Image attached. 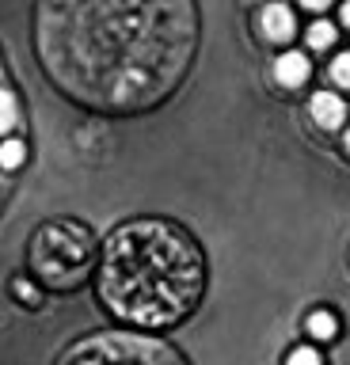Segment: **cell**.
I'll use <instances>...</instances> for the list:
<instances>
[{"label":"cell","instance_id":"1","mask_svg":"<svg viewBox=\"0 0 350 365\" xmlns=\"http://www.w3.org/2000/svg\"><path fill=\"white\" fill-rule=\"evenodd\" d=\"M195 42V0H38L42 65L96 110L160 103L183 80Z\"/></svg>","mask_w":350,"mask_h":365},{"label":"cell","instance_id":"2","mask_svg":"<svg viewBox=\"0 0 350 365\" xmlns=\"http://www.w3.org/2000/svg\"><path fill=\"white\" fill-rule=\"evenodd\" d=\"M202 251L179 225L130 221L110 232L103 247L99 293L130 324H179L202 297Z\"/></svg>","mask_w":350,"mask_h":365},{"label":"cell","instance_id":"3","mask_svg":"<svg viewBox=\"0 0 350 365\" xmlns=\"http://www.w3.org/2000/svg\"><path fill=\"white\" fill-rule=\"evenodd\" d=\"M31 267L50 285H76L92 267V232L76 221H50L31 244Z\"/></svg>","mask_w":350,"mask_h":365},{"label":"cell","instance_id":"4","mask_svg":"<svg viewBox=\"0 0 350 365\" xmlns=\"http://www.w3.org/2000/svg\"><path fill=\"white\" fill-rule=\"evenodd\" d=\"M61 365H187L160 339L145 335H96L84 339L61 358Z\"/></svg>","mask_w":350,"mask_h":365},{"label":"cell","instance_id":"5","mask_svg":"<svg viewBox=\"0 0 350 365\" xmlns=\"http://www.w3.org/2000/svg\"><path fill=\"white\" fill-rule=\"evenodd\" d=\"M312 118H316V125H320V130H335V125L346 118L343 99L331 96V91H320V96H312Z\"/></svg>","mask_w":350,"mask_h":365},{"label":"cell","instance_id":"6","mask_svg":"<svg viewBox=\"0 0 350 365\" xmlns=\"http://www.w3.org/2000/svg\"><path fill=\"white\" fill-rule=\"evenodd\" d=\"M263 34H267L270 42L293 38V11L286 4H267L263 8Z\"/></svg>","mask_w":350,"mask_h":365},{"label":"cell","instance_id":"7","mask_svg":"<svg viewBox=\"0 0 350 365\" xmlns=\"http://www.w3.org/2000/svg\"><path fill=\"white\" fill-rule=\"evenodd\" d=\"M274 80L282 88H301L304 80H309V61H304V53H282L278 65H274Z\"/></svg>","mask_w":350,"mask_h":365},{"label":"cell","instance_id":"8","mask_svg":"<svg viewBox=\"0 0 350 365\" xmlns=\"http://www.w3.org/2000/svg\"><path fill=\"white\" fill-rule=\"evenodd\" d=\"M331 42H335V27H331V23H312V27H309V46H312V50H327Z\"/></svg>","mask_w":350,"mask_h":365},{"label":"cell","instance_id":"9","mask_svg":"<svg viewBox=\"0 0 350 365\" xmlns=\"http://www.w3.org/2000/svg\"><path fill=\"white\" fill-rule=\"evenodd\" d=\"M309 331L316 339H331L335 335V316L331 312H312L309 316Z\"/></svg>","mask_w":350,"mask_h":365},{"label":"cell","instance_id":"10","mask_svg":"<svg viewBox=\"0 0 350 365\" xmlns=\"http://www.w3.org/2000/svg\"><path fill=\"white\" fill-rule=\"evenodd\" d=\"M16 118H19V110H16V99L8 96L4 88H0V133H8L16 125Z\"/></svg>","mask_w":350,"mask_h":365},{"label":"cell","instance_id":"11","mask_svg":"<svg viewBox=\"0 0 350 365\" xmlns=\"http://www.w3.org/2000/svg\"><path fill=\"white\" fill-rule=\"evenodd\" d=\"M24 141H4L0 145V168H19L24 164Z\"/></svg>","mask_w":350,"mask_h":365},{"label":"cell","instance_id":"12","mask_svg":"<svg viewBox=\"0 0 350 365\" xmlns=\"http://www.w3.org/2000/svg\"><path fill=\"white\" fill-rule=\"evenodd\" d=\"M331 80L339 88H350V53H339L331 61Z\"/></svg>","mask_w":350,"mask_h":365},{"label":"cell","instance_id":"13","mask_svg":"<svg viewBox=\"0 0 350 365\" xmlns=\"http://www.w3.org/2000/svg\"><path fill=\"white\" fill-rule=\"evenodd\" d=\"M286 365H324V361H320V354H316L312 346H297V350L289 354Z\"/></svg>","mask_w":350,"mask_h":365},{"label":"cell","instance_id":"14","mask_svg":"<svg viewBox=\"0 0 350 365\" xmlns=\"http://www.w3.org/2000/svg\"><path fill=\"white\" fill-rule=\"evenodd\" d=\"M301 4H304V8H312V11H320V8L331 4V0H301Z\"/></svg>","mask_w":350,"mask_h":365},{"label":"cell","instance_id":"15","mask_svg":"<svg viewBox=\"0 0 350 365\" xmlns=\"http://www.w3.org/2000/svg\"><path fill=\"white\" fill-rule=\"evenodd\" d=\"M339 16H343V23H346V27H350V0H346V4H343V11H339Z\"/></svg>","mask_w":350,"mask_h":365},{"label":"cell","instance_id":"16","mask_svg":"<svg viewBox=\"0 0 350 365\" xmlns=\"http://www.w3.org/2000/svg\"><path fill=\"white\" fill-rule=\"evenodd\" d=\"M346 148H350V133H346Z\"/></svg>","mask_w":350,"mask_h":365}]
</instances>
